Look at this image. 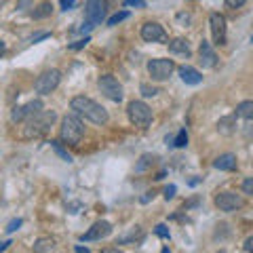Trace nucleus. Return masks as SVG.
I'll return each instance as SVG.
<instances>
[{
	"label": "nucleus",
	"mask_w": 253,
	"mask_h": 253,
	"mask_svg": "<svg viewBox=\"0 0 253 253\" xmlns=\"http://www.w3.org/2000/svg\"><path fill=\"white\" fill-rule=\"evenodd\" d=\"M70 108H72L78 116L86 118V121L93 123V125H106L108 118H110L104 106H99L97 101H93L91 97H84V95H76V97H72Z\"/></svg>",
	"instance_id": "f257e3e1"
},
{
	"label": "nucleus",
	"mask_w": 253,
	"mask_h": 253,
	"mask_svg": "<svg viewBox=\"0 0 253 253\" xmlns=\"http://www.w3.org/2000/svg\"><path fill=\"white\" fill-rule=\"evenodd\" d=\"M55 118L57 114L53 112V110H41V112L32 114L30 118H26V133L23 135L26 137H36V135H42V133L49 131V126L55 123Z\"/></svg>",
	"instance_id": "f03ea898"
},
{
	"label": "nucleus",
	"mask_w": 253,
	"mask_h": 253,
	"mask_svg": "<svg viewBox=\"0 0 253 253\" xmlns=\"http://www.w3.org/2000/svg\"><path fill=\"white\" fill-rule=\"evenodd\" d=\"M59 135H61V139L66 141V144H70V146H78V144L83 141V137H84V125H83L81 118H78L76 112L63 116Z\"/></svg>",
	"instance_id": "7ed1b4c3"
},
{
	"label": "nucleus",
	"mask_w": 253,
	"mask_h": 253,
	"mask_svg": "<svg viewBox=\"0 0 253 253\" xmlns=\"http://www.w3.org/2000/svg\"><path fill=\"white\" fill-rule=\"evenodd\" d=\"M126 114H129V121L137 126H148L152 123V110L146 101H139V99H133L129 106H126Z\"/></svg>",
	"instance_id": "20e7f679"
},
{
	"label": "nucleus",
	"mask_w": 253,
	"mask_h": 253,
	"mask_svg": "<svg viewBox=\"0 0 253 253\" xmlns=\"http://www.w3.org/2000/svg\"><path fill=\"white\" fill-rule=\"evenodd\" d=\"M97 86H99V91L104 93L108 99L116 101V104H121V101H123V84L118 83V78H114L112 74H104V76H99Z\"/></svg>",
	"instance_id": "39448f33"
},
{
	"label": "nucleus",
	"mask_w": 253,
	"mask_h": 253,
	"mask_svg": "<svg viewBox=\"0 0 253 253\" xmlns=\"http://www.w3.org/2000/svg\"><path fill=\"white\" fill-rule=\"evenodd\" d=\"M175 72V63L173 59H152L148 61V74L152 76V81L163 83Z\"/></svg>",
	"instance_id": "423d86ee"
},
{
	"label": "nucleus",
	"mask_w": 253,
	"mask_h": 253,
	"mask_svg": "<svg viewBox=\"0 0 253 253\" xmlns=\"http://www.w3.org/2000/svg\"><path fill=\"white\" fill-rule=\"evenodd\" d=\"M59 81H61V74L57 72V70H49V72H44V74H41L36 78L34 89L41 95H49V93H53L55 89H57Z\"/></svg>",
	"instance_id": "0eeeda50"
},
{
	"label": "nucleus",
	"mask_w": 253,
	"mask_h": 253,
	"mask_svg": "<svg viewBox=\"0 0 253 253\" xmlns=\"http://www.w3.org/2000/svg\"><path fill=\"white\" fill-rule=\"evenodd\" d=\"M243 205H245V199L236 192H219L215 196V207L224 213H232L236 209H241Z\"/></svg>",
	"instance_id": "6e6552de"
},
{
	"label": "nucleus",
	"mask_w": 253,
	"mask_h": 253,
	"mask_svg": "<svg viewBox=\"0 0 253 253\" xmlns=\"http://www.w3.org/2000/svg\"><path fill=\"white\" fill-rule=\"evenodd\" d=\"M84 17H86V23L99 26V23L106 19V0H86Z\"/></svg>",
	"instance_id": "1a4fd4ad"
},
{
	"label": "nucleus",
	"mask_w": 253,
	"mask_h": 253,
	"mask_svg": "<svg viewBox=\"0 0 253 253\" xmlns=\"http://www.w3.org/2000/svg\"><path fill=\"white\" fill-rule=\"evenodd\" d=\"M209 26H211V34H213V42L224 46L226 44V17L219 13H211L209 15Z\"/></svg>",
	"instance_id": "9d476101"
},
{
	"label": "nucleus",
	"mask_w": 253,
	"mask_h": 253,
	"mask_svg": "<svg viewBox=\"0 0 253 253\" xmlns=\"http://www.w3.org/2000/svg\"><path fill=\"white\" fill-rule=\"evenodd\" d=\"M141 38H144L146 42H167V32L163 30L161 23L148 21L141 26Z\"/></svg>",
	"instance_id": "9b49d317"
},
{
	"label": "nucleus",
	"mask_w": 253,
	"mask_h": 253,
	"mask_svg": "<svg viewBox=\"0 0 253 253\" xmlns=\"http://www.w3.org/2000/svg\"><path fill=\"white\" fill-rule=\"evenodd\" d=\"M112 232V224L110 221H95V224L86 230L83 236H81V241L83 243H91V241H101V239H106V236Z\"/></svg>",
	"instance_id": "f8f14e48"
},
{
	"label": "nucleus",
	"mask_w": 253,
	"mask_h": 253,
	"mask_svg": "<svg viewBox=\"0 0 253 253\" xmlns=\"http://www.w3.org/2000/svg\"><path fill=\"white\" fill-rule=\"evenodd\" d=\"M41 110H42V101H41V99L30 101V104L19 106V108L13 110V112H11V121H13V123H23L26 118H30L32 114H36V112H41Z\"/></svg>",
	"instance_id": "ddd939ff"
},
{
	"label": "nucleus",
	"mask_w": 253,
	"mask_h": 253,
	"mask_svg": "<svg viewBox=\"0 0 253 253\" xmlns=\"http://www.w3.org/2000/svg\"><path fill=\"white\" fill-rule=\"evenodd\" d=\"M199 53H201V63H203V68H215V63H217V55H215V51H213V46H211L207 41H203V42H201Z\"/></svg>",
	"instance_id": "4468645a"
},
{
	"label": "nucleus",
	"mask_w": 253,
	"mask_h": 253,
	"mask_svg": "<svg viewBox=\"0 0 253 253\" xmlns=\"http://www.w3.org/2000/svg\"><path fill=\"white\" fill-rule=\"evenodd\" d=\"M179 76H181V81H184L186 84H201L203 83V74L192 66H181L179 68Z\"/></svg>",
	"instance_id": "2eb2a0df"
},
{
	"label": "nucleus",
	"mask_w": 253,
	"mask_h": 253,
	"mask_svg": "<svg viewBox=\"0 0 253 253\" xmlns=\"http://www.w3.org/2000/svg\"><path fill=\"white\" fill-rule=\"evenodd\" d=\"M213 167L219 169V171H234L236 169V156L234 154H221L215 158Z\"/></svg>",
	"instance_id": "dca6fc26"
},
{
	"label": "nucleus",
	"mask_w": 253,
	"mask_h": 253,
	"mask_svg": "<svg viewBox=\"0 0 253 253\" xmlns=\"http://www.w3.org/2000/svg\"><path fill=\"white\" fill-rule=\"evenodd\" d=\"M169 51L173 55H181V57H190V55H192L190 44H188V41H184V38H175V41H171L169 42Z\"/></svg>",
	"instance_id": "f3484780"
},
{
	"label": "nucleus",
	"mask_w": 253,
	"mask_h": 253,
	"mask_svg": "<svg viewBox=\"0 0 253 253\" xmlns=\"http://www.w3.org/2000/svg\"><path fill=\"white\" fill-rule=\"evenodd\" d=\"M236 116L245 118V121H253V101L251 99L241 101V104L236 106Z\"/></svg>",
	"instance_id": "a211bd4d"
},
{
	"label": "nucleus",
	"mask_w": 253,
	"mask_h": 253,
	"mask_svg": "<svg viewBox=\"0 0 253 253\" xmlns=\"http://www.w3.org/2000/svg\"><path fill=\"white\" fill-rule=\"evenodd\" d=\"M217 131L221 133V135H230V133H234V116L221 118V121L217 123Z\"/></svg>",
	"instance_id": "6ab92c4d"
},
{
	"label": "nucleus",
	"mask_w": 253,
	"mask_h": 253,
	"mask_svg": "<svg viewBox=\"0 0 253 253\" xmlns=\"http://www.w3.org/2000/svg\"><path fill=\"white\" fill-rule=\"evenodd\" d=\"M51 13H53V4L51 2H42L38 9L32 11V17L34 19H44V17H49Z\"/></svg>",
	"instance_id": "aec40b11"
},
{
	"label": "nucleus",
	"mask_w": 253,
	"mask_h": 253,
	"mask_svg": "<svg viewBox=\"0 0 253 253\" xmlns=\"http://www.w3.org/2000/svg\"><path fill=\"white\" fill-rule=\"evenodd\" d=\"M34 251L42 253V251H55V241L53 239H38L34 243Z\"/></svg>",
	"instance_id": "412c9836"
},
{
	"label": "nucleus",
	"mask_w": 253,
	"mask_h": 253,
	"mask_svg": "<svg viewBox=\"0 0 253 253\" xmlns=\"http://www.w3.org/2000/svg\"><path fill=\"white\" fill-rule=\"evenodd\" d=\"M154 161H156V158H154L152 154H144V156H141V158H139V163L135 165V171H137V173H141V171H146V169H148V167H150V165H152Z\"/></svg>",
	"instance_id": "4be33fe9"
},
{
	"label": "nucleus",
	"mask_w": 253,
	"mask_h": 253,
	"mask_svg": "<svg viewBox=\"0 0 253 253\" xmlns=\"http://www.w3.org/2000/svg\"><path fill=\"white\" fill-rule=\"evenodd\" d=\"M171 146H175V148H186L188 146V133L186 129H181L175 137H173V144Z\"/></svg>",
	"instance_id": "5701e85b"
},
{
	"label": "nucleus",
	"mask_w": 253,
	"mask_h": 253,
	"mask_svg": "<svg viewBox=\"0 0 253 253\" xmlns=\"http://www.w3.org/2000/svg\"><path fill=\"white\" fill-rule=\"evenodd\" d=\"M51 148L55 150V152H57L61 158H63V161H66V163H72V156H70L68 152H66V150H63L61 148V144H59V141H55V139H51Z\"/></svg>",
	"instance_id": "b1692460"
},
{
	"label": "nucleus",
	"mask_w": 253,
	"mask_h": 253,
	"mask_svg": "<svg viewBox=\"0 0 253 253\" xmlns=\"http://www.w3.org/2000/svg\"><path fill=\"white\" fill-rule=\"evenodd\" d=\"M126 17H129V13L126 11H121V13H116V15H112V17L108 19V26L112 28V26H116V23H121V21H125Z\"/></svg>",
	"instance_id": "393cba45"
},
{
	"label": "nucleus",
	"mask_w": 253,
	"mask_h": 253,
	"mask_svg": "<svg viewBox=\"0 0 253 253\" xmlns=\"http://www.w3.org/2000/svg\"><path fill=\"white\" fill-rule=\"evenodd\" d=\"M139 91H141V95H144V97H154V95L158 93L156 86H150V84H146V83L139 86Z\"/></svg>",
	"instance_id": "a878e982"
},
{
	"label": "nucleus",
	"mask_w": 253,
	"mask_h": 253,
	"mask_svg": "<svg viewBox=\"0 0 253 253\" xmlns=\"http://www.w3.org/2000/svg\"><path fill=\"white\" fill-rule=\"evenodd\" d=\"M91 42V36H84V38H81V41H76L74 44H70V49L72 51H78V49H83V46H86Z\"/></svg>",
	"instance_id": "bb28decb"
},
{
	"label": "nucleus",
	"mask_w": 253,
	"mask_h": 253,
	"mask_svg": "<svg viewBox=\"0 0 253 253\" xmlns=\"http://www.w3.org/2000/svg\"><path fill=\"white\" fill-rule=\"evenodd\" d=\"M154 232L161 236V239H169V236H171V234H169V228L165 226V224H158V226L154 228Z\"/></svg>",
	"instance_id": "cd10ccee"
},
{
	"label": "nucleus",
	"mask_w": 253,
	"mask_h": 253,
	"mask_svg": "<svg viewBox=\"0 0 253 253\" xmlns=\"http://www.w3.org/2000/svg\"><path fill=\"white\" fill-rule=\"evenodd\" d=\"M243 192L253 196V177H247V179L243 181Z\"/></svg>",
	"instance_id": "c85d7f7f"
},
{
	"label": "nucleus",
	"mask_w": 253,
	"mask_h": 253,
	"mask_svg": "<svg viewBox=\"0 0 253 253\" xmlns=\"http://www.w3.org/2000/svg\"><path fill=\"white\" fill-rule=\"evenodd\" d=\"M17 9H19V11L34 9V2H32V0H17Z\"/></svg>",
	"instance_id": "c756f323"
},
{
	"label": "nucleus",
	"mask_w": 253,
	"mask_h": 253,
	"mask_svg": "<svg viewBox=\"0 0 253 253\" xmlns=\"http://www.w3.org/2000/svg\"><path fill=\"white\" fill-rule=\"evenodd\" d=\"M49 36H51V32H38V34L32 36L28 42H38V41H44V38H49Z\"/></svg>",
	"instance_id": "7c9ffc66"
},
{
	"label": "nucleus",
	"mask_w": 253,
	"mask_h": 253,
	"mask_svg": "<svg viewBox=\"0 0 253 253\" xmlns=\"http://www.w3.org/2000/svg\"><path fill=\"white\" fill-rule=\"evenodd\" d=\"M21 224H23V221H21V219H13V221H11V224H9V226H6V232H15V230H17V228H19Z\"/></svg>",
	"instance_id": "2f4dec72"
},
{
	"label": "nucleus",
	"mask_w": 253,
	"mask_h": 253,
	"mask_svg": "<svg viewBox=\"0 0 253 253\" xmlns=\"http://www.w3.org/2000/svg\"><path fill=\"white\" fill-rule=\"evenodd\" d=\"M76 6V0H61V9L63 11H70V9H74Z\"/></svg>",
	"instance_id": "473e14b6"
},
{
	"label": "nucleus",
	"mask_w": 253,
	"mask_h": 253,
	"mask_svg": "<svg viewBox=\"0 0 253 253\" xmlns=\"http://www.w3.org/2000/svg\"><path fill=\"white\" fill-rule=\"evenodd\" d=\"M129 6H137V9H144L146 6V0H125Z\"/></svg>",
	"instance_id": "72a5a7b5"
},
{
	"label": "nucleus",
	"mask_w": 253,
	"mask_h": 253,
	"mask_svg": "<svg viewBox=\"0 0 253 253\" xmlns=\"http://www.w3.org/2000/svg\"><path fill=\"white\" fill-rule=\"evenodd\" d=\"M247 0H226V4L228 6H232V9H239V6H243Z\"/></svg>",
	"instance_id": "f704fd0d"
},
{
	"label": "nucleus",
	"mask_w": 253,
	"mask_h": 253,
	"mask_svg": "<svg viewBox=\"0 0 253 253\" xmlns=\"http://www.w3.org/2000/svg\"><path fill=\"white\" fill-rule=\"evenodd\" d=\"M243 249L247 251V253H253V236H249V239L243 243Z\"/></svg>",
	"instance_id": "c9c22d12"
},
{
	"label": "nucleus",
	"mask_w": 253,
	"mask_h": 253,
	"mask_svg": "<svg viewBox=\"0 0 253 253\" xmlns=\"http://www.w3.org/2000/svg\"><path fill=\"white\" fill-rule=\"evenodd\" d=\"M175 190H177L175 186H169L167 190H165V199H167V201H169V199H173V196H175Z\"/></svg>",
	"instance_id": "e433bc0d"
},
{
	"label": "nucleus",
	"mask_w": 253,
	"mask_h": 253,
	"mask_svg": "<svg viewBox=\"0 0 253 253\" xmlns=\"http://www.w3.org/2000/svg\"><path fill=\"white\" fill-rule=\"evenodd\" d=\"M4 51H6V44H4L2 41H0V57H2V55H4Z\"/></svg>",
	"instance_id": "4c0bfd02"
},
{
	"label": "nucleus",
	"mask_w": 253,
	"mask_h": 253,
	"mask_svg": "<svg viewBox=\"0 0 253 253\" xmlns=\"http://www.w3.org/2000/svg\"><path fill=\"white\" fill-rule=\"evenodd\" d=\"M150 199H154V194H152V192H148V196H144V199H141V203H148Z\"/></svg>",
	"instance_id": "58836bf2"
},
{
	"label": "nucleus",
	"mask_w": 253,
	"mask_h": 253,
	"mask_svg": "<svg viewBox=\"0 0 253 253\" xmlns=\"http://www.w3.org/2000/svg\"><path fill=\"white\" fill-rule=\"evenodd\" d=\"M9 245H11V241H6V243H0V251H4L6 247H9Z\"/></svg>",
	"instance_id": "ea45409f"
},
{
	"label": "nucleus",
	"mask_w": 253,
	"mask_h": 253,
	"mask_svg": "<svg viewBox=\"0 0 253 253\" xmlns=\"http://www.w3.org/2000/svg\"><path fill=\"white\" fill-rule=\"evenodd\" d=\"M83 251H84V253H89V249H86V247H76V253H83Z\"/></svg>",
	"instance_id": "a19ab883"
},
{
	"label": "nucleus",
	"mask_w": 253,
	"mask_h": 253,
	"mask_svg": "<svg viewBox=\"0 0 253 253\" xmlns=\"http://www.w3.org/2000/svg\"><path fill=\"white\" fill-rule=\"evenodd\" d=\"M251 42H253V36H251Z\"/></svg>",
	"instance_id": "79ce46f5"
}]
</instances>
